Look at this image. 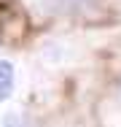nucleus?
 <instances>
[{"instance_id":"20e7f679","label":"nucleus","mask_w":121,"mask_h":127,"mask_svg":"<svg viewBox=\"0 0 121 127\" xmlns=\"http://www.w3.org/2000/svg\"><path fill=\"white\" fill-rule=\"evenodd\" d=\"M119 92H121V89H119Z\"/></svg>"},{"instance_id":"7ed1b4c3","label":"nucleus","mask_w":121,"mask_h":127,"mask_svg":"<svg viewBox=\"0 0 121 127\" xmlns=\"http://www.w3.org/2000/svg\"><path fill=\"white\" fill-rule=\"evenodd\" d=\"M5 127H19V122H16L14 116H8V119H5Z\"/></svg>"},{"instance_id":"f03ea898","label":"nucleus","mask_w":121,"mask_h":127,"mask_svg":"<svg viewBox=\"0 0 121 127\" xmlns=\"http://www.w3.org/2000/svg\"><path fill=\"white\" fill-rule=\"evenodd\" d=\"M54 3L62 8H70V11H81V8H94L100 0H54Z\"/></svg>"},{"instance_id":"f257e3e1","label":"nucleus","mask_w":121,"mask_h":127,"mask_svg":"<svg viewBox=\"0 0 121 127\" xmlns=\"http://www.w3.org/2000/svg\"><path fill=\"white\" fill-rule=\"evenodd\" d=\"M14 92V65L8 60H0V100H8Z\"/></svg>"}]
</instances>
